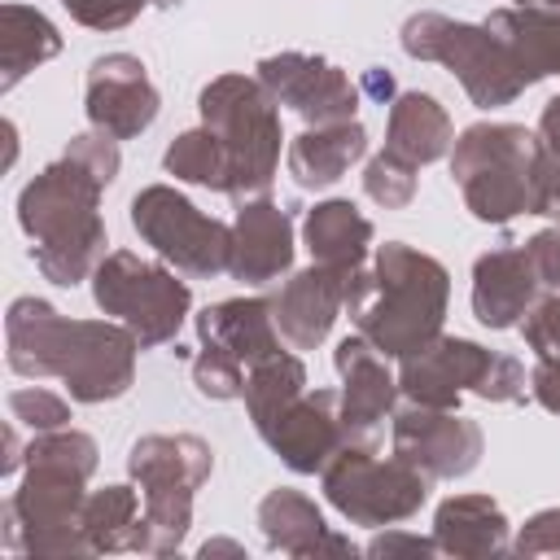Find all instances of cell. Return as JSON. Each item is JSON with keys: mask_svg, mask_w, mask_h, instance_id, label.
<instances>
[{"mask_svg": "<svg viewBox=\"0 0 560 560\" xmlns=\"http://www.w3.org/2000/svg\"><path fill=\"white\" fill-rule=\"evenodd\" d=\"M306 241H311L315 262L354 276L359 262H363V249H368V241H372V223H368L350 201H328V206H315V210H311V219H306Z\"/></svg>", "mask_w": 560, "mask_h": 560, "instance_id": "cb8c5ba5", "label": "cell"}, {"mask_svg": "<svg viewBox=\"0 0 560 560\" xmlns=\"http://www.w3.org/2000/svg\"><path fill=\"white\" fill-rule=\"evenodd\" d=\"M368 149V131L350 118L341 122H324L315 131H302L289 144V171L302 188H324L332 179H341L350 171V162H359Z\"/></svg>", "mask_w": 560, "mask_h": 560, "instance_id": "7402d4cb", "label": "cell"}, {"mask_svg": "<svg viewBox=\"0 0 560 560\" xmlns=\"http://www.w3.org/2000/svg\"><path fill=\"white\" fill-rule=\"evenodd\" d=\"M88 118L114 136L131 140L158 118V92L144 74V66L127 52H109L88 74Z\"/></svg>", "mask_w": 560, "mask_h": 560, "instance_id": "4fadbf2b", "label": "cell"}, {"mask_svg": "<svg viewBox=\"0 0 560 560\" xmlns=\"http://www.w3.org/2000/svg\"><path fill=\"white\" fill-rule=\"evenodd\" d=\"M337 372L346 376V394H341V420H346V438H359L363 446L376 433V420H385L389 402H394V381L381 363V354L368 346V337H346L337 346Z\"/></svg>", "mask_w": 560, "mask_h": 560, "instance_id": "e0dca14e", "label": "cell"}, {"mask_svg": "<svg viewBox=\"0 0 560 560\" xmlns=\"http://www.w3.org/2000/svg\"><path fill=\"white\" fill-rule=\"evenodd\" d=\"M411 171H416L411 162H402V158H394V153H381V158L368 166L363 188H368V197L381 201V206H407L411 192H416V175H411Z\"/></svg>", "mask_w": 560, "mask_h": 560, "instance_id": "f1b7e54d", "label": "cell"}, {"mask_svg": "<svg viewBox=\"0 0 560 560\" xmlns=\"http://www.w3.org/2000/svg\"><path fill=\"white\" fill-rule=\"evenodd\" d=\"M258 433L284 455V464H293L298 472H315L328 455H337L346 420L337 416V394L319 389V394H298L289 407L262 420Z\"/></svg>", "mask_w": 560, "mask_h": 560, "instance_id": "9a60e30c", "label": "cell"}, {"mask_svg": "<svg viewBox=\"0 0 560 560\" xmlns=\"http://www.w3.org/2000/svg\"><path fill=\"white\" fill-rule=\"evenodd\" d=\"M394 446L407 464H420L433 477H455L477 464L481 433L472 420L451 416L446 407H407L394 416Z\"/></svg>", "mask_w": 560, "mask_h": 560, "instance_id": "7c38bea8", "label": "cell"}, {"mask_svg": "<svg viewBox=\"0 0 560 560\" xmlns=\"http://www.w3.org/2000/svg\"><path fill=\"white\" fill-rule=\"evenodd\" d=\"M83 26H96V31H114V26H122V22H131L144 4H153V0H61Z\"/></svg>", "mask_w": 560, "mask_h": 560, "instance_id": "1f68e13d", "label": "cell"}, {"mask_svg": "<svg viewBox=\"0 0 560 560\" xmlns=\"http://www.w3.org/2000/svg\"><path fill=\"white\" fill-rule=\"evenodd\" d=\"M324 490L328 499L363 521V525H381V521H398V516H411L424 499V477L398 455L389 464L372 459L368 451H354L346 446L337 455V464L324 472Z\"/></svg>", "mask_w": 560, "mask_h": 560, "instance_id": "30bf717a", "label": "cell"}, {"mask_svg": "<svg viewBox=\"0 0 560 560\" xmlns=\"http://www.w3.org/2000/svg\"><path fill=\"white\" fill-rule=\"evenodd\" d=\"M368 92H376V96H389V92H394V83H389V74H381V70H372V74H368Z\"/></svg>", "mask_w": 560, "mask_h": 560, "instance_id": "8d00e7d4", "label": "cell"}, {"mask_svg": "<svg viewBox=\"0 0 560 560\" xmlns=\"http://www.w3.org/2000/svg\"><path fill=\"white\" fill-rule=\"evenodd\" d=\"M197 332L210 350H223L236 363H258L280 350L271 306L258 298H236V302H219V306L201 311Z\"/></svg>", "mask_w": 560, "mask_h": 560, "instance_id": "44dd1931", "label": "cell"}, {"mask_svg": "<svg viewBox=\"0 0 560 560\" xmlns=\"http://www.w3.org/2000/svg\"><path fill=\"white\" fill-rule=\"evenodd\" d=\"M201 118L214 131V140L223 144L228 192L232 197L262 192L271 184V171L280 158V122H276L271 92H262L258 83H249L241 74L214 79L201 92Z\"/></svg>", "mask_w": 560, "mask_h": 560, "instance_id": "277c9868", "label": "cell"}, {"mask_svg": "<svg viewBox=\"0 0 560 560\" xmlns=\"http://www.w3.org/2000/svg\"><path fill=\"white\" fill-rule=\"evenodd\" d=\"M538 158L542 162H560V96L542 109V122H538Z\"/></svg>", "mask_w": 560, "mask_h": 560, "instance_id": "e575fe53", "label": "cell"}, {"mask_svg": "<svg viewBox=\"0 0 560 560\" xmlns=\"http://www.w3.org/2000/svg\"><path fill=\"white\" fill-rule=\"evenodd\" d=\"M538 271L529 249H494L486 258H477L472 271V311L481 324L490 328H508L516 324V315L529 311L534 289H538Z\"/></svg>", "mask_w": 560, "mask_h": 560, "instance_id": "ac0fdd59", "label": "cell"}, {"mask_svg": "<svg viewBox=\"0 0 560 560\" xmlns=\"http://www.w3.org/2000/svg\"><path fill=\"white\" fill-rule=\"evenodd\" d=\"M289 258H293L289 214L267 201L241 206L236 232H232V276L245 284H267L289 267Z\"/></svg>", "mask_w": 560, "mask_h": 560, "instance_id": "d6986e66", "label": "cell"}, {"mask_svg": "<svg viewBox=\"0 0 560 560\" xmlns=\"http://www.w3.org/2000/svg\"><path fill=\"white\" fill-rule=\"evenodd\" d=\"M131 228L188 276L232 271V232L171 188H144L131 201Z\"/></svg>", "mask_w": 560, "mask_h": 560, "instance_id": "ba28073f", "label": "cell"}, {"mask_svg": "<svg viewBox=\"0 0 560 560\" xmlns=\"http://www.w3.org/2000/svg\"><path fill=\"white\" fill-rule=\"evenodd\" d=\"M96 302L105 315H122L140 346H162L184 324L188 284L136 254H109L96 267Z\"/></svg>", "mask_w": 560, "mask_h": 560, "instance_id": "9c48e42d", "label": "cell"}, {"mask_svg": "<svg viewBox=\"0 0 560 560\" xmlns=\"http://www.w3.org/2000/svg\"><path fill=\"white\" fill-rule=\"evenodd\" d=\"M61 48L52 22L35 9L22 4H4L0 13V52H4V88H13L31 66H39L44 57H52Z\"/></svg>", "mask_w": 560, "mask_h": 560, "instance_id": "d4e9b609", "label": "cell"}, {"mask_svg": "<svg viewBox=\"0 0 560 560\" xmlns=\"http://www.w3.org/2000/svg\"><path fill=\"white\" fill-rule=\"evenodd\" d=\"M560 547V512H542L521 534V551H556Z\"/></svg>", "mask_w": 560, "mask_h": 560, "instance_id": "836d02e7", "label": "cell"}, {"mask_svg": "<svg viewBox=\"0 0 560 560\" xmlns=\"http://www.w3.org/2000/svg\"><path fill=\"white\" fill-rule=\"evenodd\" d=\"M385 140H389L385 153L420 166V162H433V158L446 153V144H451V118H446V109L433 96L407 92L389 109V136Z\"/></svg>", "mask_w": 560, "mask_h": 560, "instance_id": "603a6c76", "label": "cell"}, {"mask_svg": "<svg viewBox=\"0 0 560 560\" xmlns=\"http://www.w3.org/2000/svg\"><path fill=\"white\" fill-rule=\"evenodd\" d=\"M538 144L521 127H468L455 144V179L477 219L503 223L534 210Z\"/></svg>", "mask_w": 560, "mask_h": 560, "instance_id": "5b68a950", "label": "cell"}, {"mask_svg": "<svg viewBox=\"0 0 560 560\" xmlns=\"http://www.w3.org/2000/svg\"><path fill=\"white\" fill-rule=\"evenodd\" d=\"M402 48L411 57L451 66L477 105H508L525 88L490 26H464L438 13H420L402 26Z\"/></svg>", "mask_w": 560, "mask_h": 560, "instance_id": "8992f818", "label": "cell"}, {"mask_svg": "<svg viewBox=\"0 0 560 560\" xmlns=\"http://www.w3.org/2000/svg\"><path fill=\"white\" fill-rule=\"evenodd\" d=\"M538 4H560V0H538Z\"/></svg>", "mask_w": 560, "mask_h": 560, "instance_id": "74e56055", "label": "cell"}, {"mask_svg": "<svg viewBox=\"0 0 560 560\" xmlns=\"http://www.w3.org/2000/svg\"><path fill=\"white\" fill-rule=\"evenodd\" d=\"M118 149L114 136H79L70 153L22 188V228L35 236L31 258L52 284H74L92 271L105 249V228L96 219V192L114 179Z\"/></svg>", "mask_w": 560, "mask_h": 560, "instance_id": "6da1fadb", "label": "cell"}, {"mask_svg": "<svg viewBox=\"0 0 560 560\" xmlns=\"http://www.w3.org/2000/svg\"><path fill=\"white\" fill-rule=\"evenodd\" d=\"M525 341L542 359H560V298H547L529 319H525Z\"/></svg>", "mask_w": 560, "mask_h": 560, "instance_id": "d6a6232c", "label": "cell"}, {"mask_svg": "<svg viewBox=\"0 0 560 560\" xmlns=\"http://www.w3.org/2000/svg\"><path fill=\"white\" fill-rule=\"evenodd\" d=\"M346 284H350V276L337 271V267H324V262H315L311 271L293 276V280L284 284V293L271 302L276 328H280L298 350H311V346L324 341V332L332 328L337 306H346Z\"/></svg>", "mask_w": 560, "mask_h": 560, "instance_id": "2e32d148", "label": "cell"}, {"mask_svg": "<svg viewBox=\"0 0 560 560\" xmlns=\"http://www.w3.org/2000/svg\"><path fill=\"white\" fill-rule=\"evenodd\" d=\"M503 512L490 499H451L438 512V542L446 551H494L503 542Z\"/></svg>", "mask_w": 560, "mask_h": 560, "instance_id": "484cf974", "label": "cell"}, {"mask_svg": "<svg viewBox=\"0 0 560 560\" xmlns=\"http://www.w3.org/2000/svg\"><path fill=\"white\" fill-rule=\"evenodd\" d=\"M346 306L359 324V332L381 354H416L438 337L442 311H446V271L429 254H416L407 245H385L376 267L368 276H350Z\"/></svg>", "mask_w": 560, "mask_h": 560, "instance_id": "3957f363", "label": "cell"}, {"mask_svg": "<svg viewBox=\"0 0 560 560\" xmlns=\"http://www.w3.org/2000/svg\"><path fill=\"white\" fill-rule=\"evenodd\" d=\"M302 385H306V372H302V363L293 354L276 350V354L258 359L254 372H249V381H245V402H249L254 424L271 420L280 407H289L302 394Z\"/></svg>", "mask_w": 560, "mask_h": 560, "instance_id": "4316f807", "label": "cell"}, {"mask_svg": "<svg viewBox=\"0 0 560 560\" xmlns=\"http://www.w3.org/2000/svg\"><path fill=\"white\" fill-rule=\"evenodd\" d=\"M534 394L542 407L560 411V359H542L538 372H534Z\"/></svg>", "mask_w": 560, "mask_h": 560, "instance_id": "d590c367", "label": "cell"}, {"mask_svg": "<svg viewBox=\"0 0 560 560\" xmlns=\"http://www.w3.org/2000/svg\"><path fill=\"white\" fill-rule=\"evenodd\" d=\"M494 39L503 44L512 70L529 83L560 70V18L547 9H499L486 18Z\"/></svg>", "mask_w": 560, "mask_h": 560, "instance_id": "ffe728a7", "label": "cell"}, {"mask_svg": "<svg viewBox=\"0 0 560 560\" xmlns=\"http://www.w3.org/2000/svg\"><path fill=\"white\" fill-rule=\"evenodd\" d=\"M166 171L179 175V179H188V184H206V188L228 192V158H223V144L214 140L210 127L184 131L166 149Z\"/></svg>", "mask_w": 560, "mask_h": 560, "instance_id": "83f0119b", "label": "cell"}, {"mask_svg": "<svg viewBox=\"0 0 560 560\" xmlns=\"http://www.w3.org/2000/svg\"><path fill=\"white\" fill-rule=\"evenodd\" d=\"M477 389L481 398L508 402L525 394V372L508 354H490L472 341H429L402 359V389L416 402L451 407L459 389Z\"/></svg>", "mask_w": 560, "mask_h": 560, "instance_id": "52a82bcc", "label": "cell"}, {"mask_svg": "<svg viewBox=\"0 0 560 560\" xmlns=\"http://www.w3.org/2000/svg\"><path fill=\"white\" fill-rule=\"evenodd\" d=\"M258 79L262 88L293 105L302 118H315V122H341L354 114V88L350 79L319 61V57H306V52H280V57H267L258 66Z\"/></svg>", "mask_w": 560, "mask_h": 560, "instance_id": "5bb4252c", "label": "cell"}, {"mask_svg": "<svg viewBox=\"0 0 560 560\" xmlns=\"http://www.w3.org/2000/svg\"><path fill=\"white\" fill-rule=\"evenodd\" d=\"M131 472L149 490V521L166 529L171 542L188 529V499L210 472V446L197 438H144L131 446Z\"/></svg>", "mask_w": 560, "mask_h": 560, "instance_id": "8fae6325", "label": "cell"}, {"mask_svg": "<svg viewBox=\"0 0 560 560\" xmlns=\"http://www.w3.org/2000/svg\"><path fill=\"white\" fill-rule=\"evenodd\" d=\"M9 407H13V420H26L31 429L66 424V402L48 389H18V394H9Z\"/></svg>", "mask_w": 560, "mask_h": 560, "instance_id": "4dcf8cb0", "label": "cell"}, {"mask_svg": "<svg viewBox=\"0 0 560 560\" xmlns=\"http://www.w3.org/2000/svg\"><path fill=\"white\" fill-rule=\"evenodd\" d=\"M192 381H197V389L210 394V398H236V394H245L241 363H236L232 354H223V350H210V346H206V354L192 363Z\"/></svg>", "mask_w": 560, "mask_h": 560, "instance_id": "f546056e", "label": "cell"}, {"mask_svg": "<svg viewBox=\"0 0 560 560\" xmlns=\"http://www.w3.org/2000/svg\"><path fill=\"white\" fill-rule=\"evenodd\" d=\"M136 332L114 324L61 319L48 302L18 298L9 306V363L22 376H61L74 398L101 402L131 385Z\"/></svg>", "mask_w": 560, "mask_h": 560, "instance_id": "7a4b0ae2", "label": "cell"}]
</instances>
